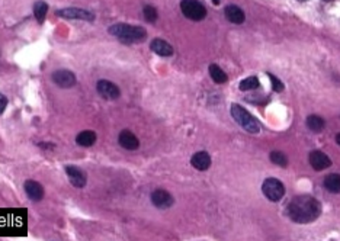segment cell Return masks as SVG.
Wrapping results in <instances>:
<instances>
[{
	"label": "cell",
	"mask_w": 340,
	"mask_h": 241,
	"mask_svg": "<svg viewBox=\"0 0 340 241\" xmlns=\"http://www.w3.org/2000/svg\"><path fill=\"white\" fill-rule=\"evenodd\" d=\"M320 202L310 195H298L291 199L286 206V215L298 224L313 223L320 217Z\"/></svg>",
	"instance_id": "obj_1"
},
{
	"label": "cell",
	"mask_w": 340,
	"mask_h": 241,
	"mask_svg": "<svg viewBox=\"0 0 340 241\" xmlns=\"http://www.w3.org/2000/svg\"><path fill=\"white\" fill-rule=\"evenodd\" d=\"M109 34L119 38L122 42H143L147 38V31L141 26L128 25V23H116L109 28Z\"/></svg>",
	"instance_id": "obj_2"
},
{
	"label": "cell",
	"mask_w": 340,
	"mask_h": 241,
	"mask_svg": "<svg viewBox=\"0 0 340 241\" xmlns=\"http://www.w3.org/2000/svg\"><path fill=\"white\" fill-rule=\"evenodd\" d=\"M231 116H233L234 121H236L243 130L247 131V132H250V134H257V132H260V125H259L257 119H256L250 112L246 111L243 106L233 103V105H231Z\"/></svg>",
	"instance_id": "obj_3"
},
{
	"label": "cell",
	"mask_w": 340,
	"mask_h": 241,
	"mask_svg": "<svg viewBox=\"0 0 340 241\" xmlns=\"http://www.w3.org/2000/svg\"><path fill=\"white\" fill-rule=\"evenodd\" d=\"M180 10L182 13L190 20H202L207 16L205 6L198 0H182L180 1Z\"/></svg>",
	"instance_id": "obj_4"
},
{
	"label": "cell",
	"mask_w": 340,
	"mask_h": 241,
	"mask_svg": "<svg viewBox=\"0 0 340 241\" xmlns=\"http://www.w3.org/2000/svg\"><path fill=\"white\" fill-rule=\"evenodd\" d=\"M262 190L263 195L270 201V202H278L281 201L285 195V186L281 180L275 179V177H269L266 179L262 185Z\"/></svg>",
	"instance_id": "obj_5"
},
{
	"label": "cell",
	"mask_w": 340,
	"mask_h": 241,
	"mask_svg": "<svg viewBox=\"0 0 340 241\" xmlns=\"http://www.w3.org/2000/svg\"><path fill=\"white\" fill-rule=\"evenodd\" d=\"M96 90H97V93H99L102 97L109 99V100L118 99V97L121 96L119 87H118L115 83L109 81V80H99L97 84H96Z\"/></svg>",
	"instance_id": "obj_6"
},
{
	"label": "cell",
	"mask_w": 340,
	"mask_h": 241,
	"mask_svg": "<svg viewBox=\"0 0 340 241\" xmlns=\"http://www.w3.org/2000/svg\"><path fill=\"white\" fill-rule=\"evenodd\" d=\"M151 202L159 209H168V208H170L171 205L174 204V199H173V196L170 195L168 190L156 189L151 193Z\"/></svg>",
	"instance_id": "obj_7"
},
{
	"label": "cell",
	"mask_w": 340,
	"mask_h": 241,
	"mask_svg": "<svg viewBox=\"0 0 340 241\" xmlns=\"http://www.w3.org/2000/svg\"><path fill=\"white\" fill-rule=\"evenodd\" d=\"M57 15L64 19H83L87 22H92L94 19V15L92 12H87L85 9H77V7H66L57 10Z\"/></svg>",
	"instance_id": "obj_8"
},
{
	"label": "cell",
	"mask_w": 340,
	"mask_h": 241,
	"mask_svg": "<svg viewBox=\"0 0 340 241\" xmlns=\"http://www.w3.org/2000/svg\"><path fill=\"white\" fill-rule=\"evenodd\" d=\"M53 81L61 89H70L76 84V76L70 70H57L53 73Z\"/></svg>",
	"instance_id": "obj_9"
},
{
	"label": "cell",
	"mask_w": 340,
	"mask_h": 241,
	"mask_svg": "<svg viewBox=\"0 0 340 241\" xmlns=\"http://www.w3.org/2000/svg\"><path fill=\"white\" fill-rule=\"evenodd\" d=\"M308 160H310L311 167H313L314 170H317V171H321V170H324V168L332 166V160L329 159V156L324 154L323 151H319V150H317V151H311Z\"/></svg>",
	"instance_id": "obj_10"
},
{
	"label": "cell",
	"mask_w": 340,
	"mask_h": 241,
	"mask_svg": "<svg viewBox=\"0 0 340 241\" xmlns=\"http://www.w3.org/2000/svg\"><path fill=\"white\" fill-rule=\"evenodd\" d=\"M23 189H25L26 196L31 201H34V202L42 201V198H44V187H42L41 183H38L35 180H26L25 185H23Z\"/></svg>",
	"instance_id": "obj_11"
},
{
	"label": "cell",
	"mask_w": 340,
	"mask_h": 241,
	"mask_svg": "<svg viewBox=\"0 0 340 241\" xmlns=\"http://www.w3.org/2000/svg\"><path fill=\"white\" fill-rule=\"evenodd\" d=\"M66 174L69 176L70 183L75 187H85L86 186V174L83 170L76 166H66Z\"/></svg>",
	"instance_id": "obj_12"
},
{
	"label": "cell",
	"mask_w": 340,
	"mask_h": 241,
	"mask_svg": "<svg viewBox=\"0 0 340 241\" xmlns=\"http://www.w3.org/2000/svg\"><path fill=\"white\" fill-rule=\"evenodd\" d=\"M118 143H119V146H121L122 149L130 150V151H134V150H137L140 147L138 138L134 135V132H131V131L128 130L121 131V134H119V137H118Z\"/></svg>",
	"instance_id": "obj_13"
},
{
	"label": "cell",
	"mask_w": 340,
	"mask_h": 241,
	"mask_svg": "<svg viewBox=\"0 0 340 241\" xmlns=\"http://www.w3.org/2000/svg\"><path fill=\"white\" fill-rule=\"evenodd\" d=\"M150 48L153 53H156L157 56L162 57H170L173 56V47L170 45L169 42H166L165 39H160V38H156L153 39L150 44Z\"/></svg>",
	"instance_id": "obj_14"
},
{
	"label": "cell",
	"mask_w": 340,
	"mask_h": 241,
	"mask_svg": "<svg viewBox=\"0 0 340 241\" xmlns=\"http://www.w3.org/2000/svg\"><path fill=\"white\" fill-rule=\"evenodd\" d=\"M190 164L195 167L196 170L205 171L211 166V156L208 154L207 151H199L195 153L190 159Z\"/></svg>",
	"instance_id": "obj_15"
},
{
	"label": "cell",
	"mask_w": 340,
	"mask_h": 241,
	"mask_svg": "<svg viewBox=\"0 0 340 241\" xmlns=\"http://www.w3.org/2000/svg\"><path fill=\"white\" fill-rule=\"evenodd\" d=\"M224 13H226V18L228 19L231 23L240 25V23L245 22V12H243L239 6H236V4H228L226 9H224Z\"/></svg>",
	"instance_id": "obj_16"
},
{
	"label": "cell",
	"mask_w": 340,
	"mask_h": 241,
	"mask_svg": "<svg viewBox=\"0 0 340 241\" xmlns=\"http://www.w3.org/2000/svg\"><path fill=\"white\" fill-rule=\"evenodd\" d=\"M96 132L90 130L82 131L77 137H76V144L80 147H92L96 143Z\"/></svg>",
	"instance_id": "obj_17"
},
{
	"label": "cell",
	"mask_w": 340,
	"mask_h": 241,
	"mask_svg": "<svg viewBox=\"0 0 340 241\" xmlns=\"http://www.w3.org/2000/svg\"><path fill=\"white\" fill-rule=\"evenodd\" d=\"M324 187L332 193H340V174L333 173L324 179Z\"/></svg>",
	"instance_id": "obj_18"
},
{
	"label": "cell",
	"mask_w": 340,
	"mask_h": 241,
	"mask_svg": "<svg viewBox=\"0 0 340 241\" xmlns=\"http://www.w3.org/2000/svg\"><path fill=\"white\" fill-rule=\"evenodd\" d=\"M209 76L218 84H223V83L227 81V75L224 73V70L220 66H217V64H211L209 66Z\"/></svg>",
	"instance_id": "obj_19"
},
{
	"label": "cell",
	"mask_w": 340,
	"mask_h": 241,
	"mask_svg": "<svg viewBox=\"0 0 340 241\" xmlns=\"http://www.w3.org/2000/svg\"><path fill=\"white\" fill-rule=\"evenodd\" d=\"M47 12H48V3L39 0L34 4V16L38 20V23H44V20L47 18Z\"/></svg>",
	"instance_id": "obj_20"
},
{
	"label": "cell",
	"mask_w": 340,
	"mask_h": 241,
	"mask_svg": "<svg viewBox=\"0 0 340 241\" xmlns=\"http://www.w3.org/2000/svg\"><path fill=\"white\" fill-rule=\"evenodd\" d=\"M307 127L314 132H320L324 128V119L319 115H310L307 118Z\"/></svg>",
	"instance_id": "obj_21"
},
{
	"label": "cell",
	"mask_w": 340,
	"mask_h": 241,
	"mask_svg": "<svg viewBox=\"0 0 340 241\" xmlns=\"http://www.w3.org/2000/svg\"><path fill=\"white\" fill-rule=\"evenodd\" d=\"M259 87V79L256 76H252V77H247L245 79L242 83H240V90L243 92H247V90H255Z\"/></svg>",
	"instance_id": "obj_22"
},
{
	"label": "cell",
	"mask_w": 340,
	"mask_h": 241,
	"mask_svg": "<svg viewBox=\"0 0 340 241\" xmlns=\"http://www.w3.org/2000/svg\"><path fill=\"white\" fill-rule=\"evenodd\" d=\"M270 161H272L273 164H276V166H288V159H286V156H285L283 153H281V151H272V153H270Z\"/></svg>",
	"instance_id": "obj_23"
},
{
	"label": "cell",
	"mask_w": 340,
	"mask_h": 241,
	"mask_svg": "<svg viewBox=\"0 0 340 241\" xmlns=\"http://www.w3.org/2000/svg\"><path fill=\"white\" fill-rule=\"evenodd\" d=\"M143 13H144V18H146V20H147V22H150V23L156 22V20H157V16H159V13H157L156 7H154V6H150V4L144 6Z\"/></svg>",
	"instance_id": "obj_24"
},
{
	"label": "cell",
	"mask_w": 340,
	"mask_h": 241,
	"mask_svg": "<svg viewBox=\"0 0 340 241\" xmlns=\"http://www.w3.org/2000/svg\"><path fill=\"white\" fill-rule=\"evenodd\" d=\"M267 76H269V79H270V81H272V89H273V92L276 93H281L283 90V83L276 77L275 75H272V73H267Z\"/></svg>",
	"instance_id": "obj_25"
},
{
	"label": "cell",
	"mask_w": 340,
	"mask_h": 241,
	"mask_svg": "<svg viewBox=\"0 0 340 241\" xmlns=\"http://www.w3.org/2000/svg\"><path fill=\"white\" fill-rule=\"evenodd\" d=\"M6 106H7V97H6L4 94H1V93H0V115L4 112Z\"/></svg>",
	"instance_id": "obj_26"
},
{
	"label": "cell",
	"mask_w": 340,
	"mask_h": 241,
	"mask_svg": "<svg viewBox=\"0 0 340 241\" xmlns=\"http://www.w3.org/2000/svg\"><path fill=\"white\" fill-rule=\"evenodd\" d=\"M336 143H338V144L340 146V132L338 134V135H336Z\"/></svg>",
	"instance_id": "obj_27"
},
{
	"label": "cell",
	"mask_w": 340,
	"mask_h": 241,
	"mask_svg": "<svg viewBox=\"0 0 340 241\" xmlns=\"http://www.w3.org/2000/svg\"><path fill=\"white\" fill-rule=\"evenodd\" d=\"M214 1V4H220V0H212Z\"/></svg>",
	"instance_id": "obj_28"
},
{
	"label": "cell",
	"mask_w": 340,
	"mask_h": 241,
	"mask_svg": "<svg viewBox=\"0 0 340 241\" xmlns=\"http://www.w3.org/2000/svg\"><path fill=\"white\" fill-rule=\"evenodd\" d=\"M298 1H307V0H298Z\"/></svg>",
	"instance_id": "obj_29"
},
{
	"label": "cell",
	"mask_w": 340,
	"mask_h": 241,
	"mask_svg": "<svg viewBox=\"0 0 340 241\" xmlns=\"http://www.w3.org/2000/svg\"><path fill=\"white\" fill-rule=\"evenodd\" d=\"M326 1H330V0H326Z\"/></svg>",
	"instance_id": "obj_30"
}]
</instances>
